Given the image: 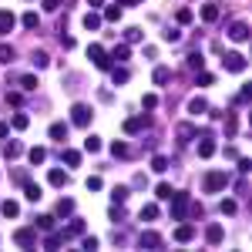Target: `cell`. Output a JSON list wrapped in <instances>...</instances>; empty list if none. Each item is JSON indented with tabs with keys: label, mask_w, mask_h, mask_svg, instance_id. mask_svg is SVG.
Wrapping results in <instances>:
<instances>
[{
	"label": "cell",
	"mask_w": 252,
	"mask_h": 252,
	"mask_svg": "<svg viewBox=\"0 0 252 252\" xmlns=\"http://www.w3.org/2000/svg\"><path fill=\"white\" fill-rule=\"evenodd\" d=\"M225 185H229V172H225V168H215V172H209V175H205V182H202V189H205L209 195L222 192Z\"/></svg>",
	"instance_id": "cell-1"
},
{
	"label": "cell",
	"mask_w": 252,
	"mask_h": 252,
	"mask_svg": "<svg viewBox=\"0 0 252 252\" xmlns=\"http://www.w3.org/2000/svg\"><path fill=\"white\" fill-rule=\"evenodd\" d=\"M168 202H172V222H182V219L189 215V202H192V198H189L185 192H172Z\"/></svg>",
	"instance_id": "cell-2"
},
{
	"label": "cell",
	"mask_w": 252,
	"mask_h": 252,
	"mask_svg": "<svg viewBox=\"0 0 252 252\" xmlns=\"http://www.w3.org/2000/svg\"><path fill=\"white\" fill-rule=\"evenodd\" d=\"M88 61H94L97 71H111V64H115V61L108 58V51H104L101 44H91V47H88Z\"/></svg>",
	"instance_id": "cell-3"
},
{
	"label": "cell",
	"mask_w": 252,
	"mask_h": 252,
	"mask_svg": "<svg viewBox=\"0 0 252 252\" xmlns=\"http://www.w3.org/2000/svg\"><path fill=\"white\" fill-rule=\"evenodd\" d=\"M91 118H94V111H91V104H84V101H78V104L71 108V125H78V128H88Z\"/></svg>",
	"instance_id": "cell-4"
},
{
	"label": "cell",
	"mask_w": 252,
	"mask_h": 252,
	"mask_svg": "<svg viewBox=\"0 0 252 252\" xmlns=\"http://www.w3.org/2000/svg\"><path fill=\"white\" fill-rule=\"evenodd\" d=\"M148 125H152V118H148V115H135V118H128L121 128H125V135H138V131H145Z\"/></svg>",
	"instance_id": "cell-5"
},
{
	"label": "cell",
	"mask_w": 252,
	"mask_h": 252,
	"mask_svg": "<svg viewBox=\"0 0 252 252\" xmlns=\"http://www.w3.org/2000/svg\"><path fill=\"white\" fill-rule=\"evenodd\" d=\"M138 246H141V249H152V252H158L161 246H165V239H161L158 232H152V229H148V232H141V235H138Z\"/></svg>",
	"instance_id": "cell-6"
},
{
	"label": "cell",
	"mask_w": 252,
	"mask_h": 252,
	"mask_svg": "<svg viewBox=\"0 0 252 252\" xmlns=\"http://www.w3.org/2000/svg\"><path fill=\"white\" fill-rule=\"evenodd\" d=\"M222 67H225V71H232V74H242L249 64H246L242 54H235V51H232V54H225V58H222Z\"/></svg>",
	"instance_id": "cell-7"
},
{
	"label": "cell",
	"mask_w": 252,
	"mask_h": 252,
	"mask_svg": "<svg viewBox=\"0 0 252 252\" xmlns=\"http://www.w3.org/2000/svg\"><path fill=\"white\" fill-rule=\"evenodd\" d=\"M14 242H17L20 249H34V246H37V232H34V229H17V232H14Z\"/></svg>",
	"instance_id": "cell-8"
},
{
	"label": "cell",
	"mask_w": 252,
	"mask_h": 252,
	"mask_svg": "<svg viewBox=\"0 0 252 252\" xmlns=\"http://www.w3.org/2000/svg\"><path fill=\"white\" fill-rule=\"evenodd\" d=\"M175 135H178V145H189L192 138H198V128H195L192 121H182V125L175 128Z\"/></svg>",
	"instance_id": "cell-9"
},
{
	"label": "cell",
	"mask_w": 252,
	"mask_h": 252,
	"mask_svg": "<svg viewBox=\"0 0 252 252\" xmlns=\"http://www.w3.org/2000/svg\"><path fill=\"white\" fill-rule=\"evenodd\" d=\"M229 40H235V44H246V40H249V24H246V20H235L232 27H229Z\"/></svg>",
	"instance_id": "cell-10"
},
{
	"label": "cell",
	"mask_w": 252,
	"mask_h": 252,
	"mask_svg": "<svg viewBox=\"0 0 252 252\" xmlns=\"http://www.w3.org/2000/svg\"><path fill=\"white\" fill-rule=\"evenodd\" d=\"M67 131H71V125H67V121H54L47 135H51V141H67Z\"/></svg>",
	"instance_id": "cell-11"
},
{
	"label": "cell",
	"mask_w": 252,
	"mask_h": 252,
	"mask_svg": "<svg viewBox=\"0 0 252 252\" xmlns=\"http://www.w3.org/2000/svg\"><path fill=\"white\" fill-rule=\"evenodd\" d=\"M215 155V141L209 131H202V141H198V158H212Z\"/></svg>",
	"instance_id": "cell-12"
},
{
	"label": "cell",
	"mask_w": 252,
	"mask_h": 252,
	"mask_svg": "<svg viewBox=\"0 0 252 252\" xmlns=\"http://www.w3.org/2000/svg\"><path fill=\"white\" fill-rule=\"evenodd\" d=\"M195 239V225H189L185 219H182V225L175 229V242H192Z\"/></svg>",
	"instance_id": "cell-13"
},
{
	"label": "cell",
	"mask_w": 252,
	"mask_h": 252,
	"mask_svg": "<svg viewBox=\"0 0 252 252\" xmlns=\"http://www.w3.org/2000/svg\"><path fill=\"white\" fill-rule=\"evenodd\" d=\"M47 182H51V185H58V189H64V185L71 182V175L64 172V168H51V172H47Z\"/></svg>",
	"instance_id": "cell-14"
},
{
	"label": "cell",
	"mask_w": 252,
	"mask_h": 252,
	"mask_svg": "<svg viewBox=\"0 0 252 252\" xmlns=\"http://www.w3.org/2000/svg\"><path fill=\"white\" fill-rule=\"evenodd\" d=\"M61 161H64L67 168H78L81 165V152L78 148H64V152H61Z\"/></svg>",
	"instance_id": "cell-15"
},
{
	"label": "cell",
	"mask_w": 252,
	"mask_h": 252,
	"mask_svg": "<svg viewBox=\"0 0 252 252\" xmlns=\"http://www.w3.org/2000/svg\"><path fill=\"white\" fill-rule=\"evenodd\" d=\"M24 198H27V202H40V198H44V189L34 185V182H24Z\"/></svg>",
	"instance_id": "cell-16"
},
{
	"label": "cell",
	"mask_w": 252,
	"mask_h": 252,
	"mask_svg": "<svg viewBox=\"0 0 252 252\" xmlns=\"http://www.w3.org/2000/svg\"><path fill=\"white\" fill-rule=\"evenodd\" d=\"M14 27H17V17L10 10H0V34H10Z\"/></svg>",
	"instance_id": "cell-17"
},
{
	"label": "cell",
	"mask_w": 252,
	"mask_h": 252,
	"mask_svg": "<svg viewBox=\"0 0 252 252\" xmlns=\"http://www.w3.org/2000/svg\"><path fill=\"white\" fill-rule=\"evenodd\" d=\"M27 158H31V165H44V161H47V148H44V145H34V148L27 152Z\"/></svg>",
	"instance_id": "cell-18"
},
{
	"label": "cell",
	"mask_w": 252,
	"mask_h": 252,
	"mask_svg": "<svg viewBox=\"0 0 252 252\" xmlns=\"http://www.w3.org/2000/svg\"><path fill=\"white\" fill-rule=\"evenodd\" d=\"M222 239H225V232H222V225H209V229H205V242H209V246H219Z\"/></svg>",
	"instance_id": "cell-19"
},
{
	"label": "cell",
	"mask_w": 252,
	"mask_h": 252,
	"mask_svg": "<svg viewBox=\"0 0 252 252\" xmlns=\"http://www.w3.org/2000/svg\"><path fill=\"white\" fill-rule=\"evenodd\" d=\"M0 212L7 215V219H17V215H20V202H14V198H7V202H0Z\"/></svg>",
	"instance_id": "cell-20"
},
{
	"label": "cell",
	"mask_w": 252,
	"mask_h": 252,
	"mask_svg": "<svg viewBox=\"0 0 252 252\" xmlns=\"http://www.w3.org/2000/svg\"><path fill=\"white\" fill-rule=\"evenodd\" d=\"M219 14H222V10H219V3H205V7H202V20H205V24H215Z\"/></svg>",
	"instance_id": "cell-21"
},
{
	"label": "cell",
	"mask_w": 252,
	"mask_h": 252,
	"mask_svg": "<svg viewBox=\"0 0 252 252\" xmlns=\"http://www.w3.org/2000/svg\"><path fill=\"white\" fill-rule=\"evenodd\" d=\"M128 195H131V189H128V185H115V189H111V202L125 205V202H128Z\"/></svg>",
	"instance_id": "cell-22"
},
{
	"label": "cell",
	"mask_w": 252,
	"mask_h": 252,
	"mask_svg": "<svg viewBox=\"0 0 252 252\" xmlns=\"http://www.w3.org/2000/svg\"><path fill=\"white\" fill-rule=\"evenodd\" d=\"M121 10H125V7H121V3H111V7H104V14H101V20H111V24H115V20H121Z\"/></svg>",
	"instance_id": "cell-23"
},
{
	"label": "cell",
	"mask_w": 252,
	"mask_h": 252,
	"mask_svg": "<svg viewBox=\"0 0 252 252\" xmlns=\"http://www.w3.org/2000/svg\"><path fill=\"white\" fill-rule=\"evenodd\" d=\"M205 111H209V101L205 97H192L189 101V115H205Z\"/></svg>",
	"instance_id": "cell-24"
},
{
	"label": "cell",
	"mask_w": 252,
	"mask_h": 252,
	"mask_svg": "<svg viewBox=\"0 0 252 252\" xmlns=\"http://www.w3.org/2000/svg\"><path fill=\"white\" fill-rule=\"evenodd\" d=\"M3 155H7L10 161H14V158H20V155H24V145H20V141H7V145H3Z\"/></svg>",
	"instance_id": "cell-25"
},
{
	"label": "cell",
	"mask_w": 252,
	"mask_h": 252,
	"mask_svg": "<svg viewBox=\"0 0 252 252\" xmlns=\"http://www.w3.org/2000/svg\"><path fill=\"white\" fill-rule=\"evenodd\" d=\"M138 215H141V222H155V219H158V205H155V202H148V205H141V212H138Z\"/></svg>",
	"instance_id": "cell-26"
},
{
	"label": "cell",
	"mask_w": 252,
	"mask_h": 252,
	"mask_svg": "<svg viewBox=\"0 0 252 252\" xmlns=\"http://www.w3.org/2000/svg\"><path fill=\"white\" fill-rule=\"evenodd\" d=\"M27 125H31V118L24 115V111H17V115H10V128H14V131H24Z\"/></svg>",
	"instance_id": "cell-27"
},
{
	"label": "cell",
	"mask_w": 252,
	"mask_h": 252,
	"mask_svg": "<svg viewBox=\"0 0 252 252\" xmlns=\"http://www.w3.org/2000/svg\"><path fill=\"white\" fill-rule=\"evenodd\" d=\"M74 235H84V219H74V222L64 229V239H74Z\"/></svg>",
	"instance_id": "cell-28"
},
{
	"label": "cell",
	"mask_w": 252,
	"mask_h": 252,
	"mask_svg": "<svg viewBox=\"0 0 252 252\" xmlns=\"http://www.w3.org/2000/svg\"><path fill=\"white\" fill-rule=\"evenodd\" d=\"M17 84L24 88V91H37V74H20Z\"/></svg>",
	"instance_id": "cell-29"
},
{
	"label": "cell",
	"mask_w": 252,
	"mask_h": 252,
	"mask_svg": "<svg viewBox=\"0 0 252 252\" xmlns=\"http://www.w3.org/2000/svg\"><path fill=\"white\" fill-rule=\"evenodd\" d=\"M61 242H67V239H64V232H54V229H51V235L44 239V249H58Z\"/></svg>",
	"instance_id": "cell-30"
},
{
	"label": "cell",
	"mask_w": 252,
	"mask_h": 252,
	"mask_svg": "<svg viewBox=\"0 0 252 252\" xmlns=\"http://www.w3.org/2000/svg\"><path fill=\"white\" fill-rule=\"evenodd\" d=\"M84 152H88V155H97V152H101V138L88 135V138H84Z\"/></svg>",
	"instance_id": "cell-31"
},
{
	"label": "cell",
	"mask_w": 252,
	"mask_h": 252,
	"mask_svg": "<svg viewBox=\"0 0 252 252\" xmlns=\"http://www.w3.org/2000/svg\"><path fill=\"white\" fill-rule=\"evenodd\" d=\"M58 215H61V219L74 215V198H61V202H58Z\"/></svg>",
	"instance_id": "cell-32"
},
{
	"label": "cell",
	"mask_w": 252,
	"mask_h": 252,
	"mask_svg": "<svg viewBox=\"0 0 252 252\" xmlns=\"http://www.w3.org/2000/svg\"><path fill=\"white\" fill-rule=\"evenodd\" d=\"M128 78H131L128 67H115V64H111V81H115V84H128Z\"/></svg>",
	"instance_id": "cell-33"
},
{
	"label": "cell",
	"mask_w": 252,
	"mask_h": 252,
	"mask_svg": "<svg viewBox=\"0 0 252 252\" xmlns=\"http://www.w3.org/2000/svg\"><path fill=\"white\" fill-rule=\"evenodd\" d=\"M84 27H88V31H97V27H101V14H97V10H88V14H84Z\"/></svg>",
	"instance_id": "cell-34"
},
{
	"label": "cell",
	"mask_w": 252,
	"mask_h": 252,
	"mask_svg": "<svg viewBox=\"0 0 252 252\" xmlns=\"http://www.w3.org/2000/svg\"><path fill=\"white\" fill-rule=\"evenodd\" d=\"M152 81H155V84H168V81H172V71H168V67L161 64V67H155V74H152Z\"/></svg>",
	"instance_id": "cell-35"
},
{
	"label": "cell",
	"mask_w": 252,
	"mask_h": 252,
	"mask_svg": "<svg viewBox=\"0 0 252 252\" xmlns=\"http://www.w3.org/2000/svg\"><path fill=\"white\" fill-rule=\"evenodd\" d=\"M34 222H37V229H40V232H51V229H54V222H58V219H54V215H37V219H34Z\"/></svg>",
	"instance_id": "cell-36"
},
{
	"label": "cell",
	"mask_w": 252,
	"mask_h": 252,
	"mask_svg": "<svg viewBox=\"0 0 252 252\" xmlns=\"http://www.w3.org/2000/svg\"><path fill=\"white\" fill-rule=\"evenodd\" d=\"M185 64H189V67H192V71H202V67H205V58H202V54H198V51H192V54H189V58H185Z\"/></svg>",
	"instance_id": "cell-37"
},
{
	"label": "cell",
	"mask_w": 252,
	"mask_h": 252,
	"mask_svg": "<svg viewBox=\"0 0 252 252\" xmlns=\"http://www.w3.org/2000/svg\"><path fill=\"white\" fill-rule=\"evenodd\" d=\"M24 27H27V31H37V27H40L37 10H27V14H24Z\"/></svg>",
	"instance_id": "cell-38"
},
{
	"label": "cell",
	"mask_w": 252,
	"mask_h": 252,
	"mask_svg": "<svg viewBox=\"0 0 252 252\" xmlns=\"http://www.w3.org/2000/svg\"><path fill=\"white\" fill-rule=\"evenodd\" d=\"M111 155H115V158H128V155H131V148H128L125 141H111Z\"/></svg>",
	"instance_id": "cell-39"
},
{
	"label": "cell",
	"mask_w": 252,
	"mask_h": 252,
	"mask_svg": "<svg viewBox=\"0 0 252 252\" xmlns=\"http://www.w3.org/2000/svg\"><path fill=\"white\" fill-rule=\"evenodd\" d=\"M128 54H131V51H128V44H118L108 58H111V61H128Z\"/></svg>",
	"instance_id": "cell-40"
},
{
	"label": "cell",
	"mask_w": 252,
	"mask_h": 252,
	"mask_svg": "<svg viewBox=\"0 0 252 252\" xmlns=\"http://www.w3.org/2000/svg\"><path fill=\"white\" fill-rule=\"evenodd\" d=\"M152 172H158V175L168 172V158H165V155H155V158H152Z\"/></svg>",
	"instance_id": "cell-41"
},
{
	"label": "cell",
	"mask_w": 252,
	"mask_h": 252,
	"mask_svg": "<svg viewBox=\"0 0 252 252\" xmlns=\"http://www.w3.org/2000/svg\"><path fill=\"white\" fill-rule=\"evenodd\" d=\"M172 192H175V189L168 185V182H158V185H155V195H158V198H165V202L172 198Z\"/></svg>",
	"instance_id": "cell-42"
},
{
	"label": "cell",
	"mask_w": 252,
	"mask_h": 252,
	"mask_svg": "<svg viewBox=\"0 0 252 252\" xmlns=\"http://www.w3.org/2000/svg\"><path fill=\"white\" fill-rule=\"evenodd\" d=\"M34 67H37V71H44V67H47V64H51V58H47V54H44V51H34Z\"/></svg>",
	"instance_id": "cell-43"
},
{
	"label": "cell",
	"mask_w": 252,
	"mask_h": 252,
	"mask_svg": "<svg viewBox=\"0 0 252 252\" xmlns=\"http://www.w3.org/2000/svg\"><path fill=\"white\" fill-rule=\"evenodd\" d=\"M141 37H145V34H141V27H128V31H125V40H128V44H138Z\"/></svg>",
	"instance_id": "cell-44"
},
{
	"label": "cell",
	"mask_w": 252,
	"mask_h": 252,
	"mask_svg": "<svg viewBox=\"0 0 252 252\" xmlns=\"http://www.w3.org/2000/svg\"><path fill=\"white\" fill-rule=\"evenodd\" d=\"M161 40H168V44H178V40H182V31H178V27H168V31L161 34Z\"/></svg>",
	"instance_id": "cell-45"
},
{
	"label": "cell",
	"mask_w": 252,
	"mask_h": 252,
	"mask_svg": "<svg viewBox=\"0 0 252 252\" xmlns=\"http://www.w3.org/2000/svg\"><path fill=\"white\" fill-rule=\"evenodd\" d=\"M14 61V47L10 44H0V64H10Z\"/></svg>",
	"instance_id": "cell-46"
},
{
	"label": "cell",
	"mask_w": 252,
	"mask_h": 252,
	"mask_svg": "<svg viewBox=\"0 0 252 252\" xmlns=\"http://www.w3.org/2000/svg\"><path fill=\"white\" fill-rule=\"evenodd\" d=\"M175 20H178V24H192V20H195V14L189 10V7H182V10L175 14Z\"/></svg>",
	"instance_id": "cell-47"
},
{
	"label": "cell",
	"mask_w": 252,
	"mask_h": 252,
	"mask_svg": "<svg viewBox=\"0 0 252 252\" xmlns=\"http://www.w3.org/2000/svg\"><path fill=\"white\" fill-rule=\"evenodd\" d=\"M249 97H252V84H242V91L235 94V104H246Z\"/></svg>",
	"instance_id": "cell-48"
},
{
	"label": "cell",
	"mask_w": 252,
	"mask_h": 252,
	"mask_svg": "<svg viewBox=\"0 0 252 252\" xmlns=\"http://www.w3.org/2000/svg\"><path fill=\"white\" fill-rule=\"evenodd\" d=\"M84 185H88V192H101V185H104V182H101V175H91Z\"/></svg>",
	"instance_id": "cell-49"
},
{
	"label": "cell",
	"mask_w": 252,
	"mask_h": 252,
	"mask_svg": "<svg viewBox=\"0 0 252 252\" xmlns=\"http://www.w3.org/2000/svg\"><path fill=\"white\" fill-rule=\"evenodd\" d=\"M141 108H145V111H155V108H158V97L155 94H145V97H141Z\"/></svg>",
	"instance_id": "cell-50"
},
{
	"label": "cell",
	"mask_w": 252,
	"mask_h": 252,
	"mask_svg": "<svg viewBox=\"0 0 252 252\" xmlns=\"http://www.w3.org/2000/svg\"><path fill=\"white\" fill-rule=\"evenodd\" d=\"M81 249L94 252V249H97V239H94V235H84V239H81Z\"/></svg>",
	"instance_id": "cell-51"
},
{
	"label": "cell",
	"mask_w": 252,
	"mask_h": 252,
	"mask_svg": "<svg viewBox=\"0 0 252 252\" xmlns=\"http://www.w3.org/2000/svg\"><path fill=\"white\" fill-rule=\"evenodd\" d=\"M212 74H209V71H198V78H195V84H202V88H209V84H212Z\"/></svg>",
	"instance_id": "cell-52"
},
{
	"label": "cell",
	"mask_w": 252,
	"mask_h": 252,
	"mask_svg": "<svg viewBox=\"0 0 252 252\" xmlns=\"http://www.w3.org/2000/svg\"><path fill=\"white\" fill-rule=\"evenodd\" d=\"M219 209H222V215H235V209H239V205H235L232 198H225V202H222Z\"/></svg>",
	"instance_id": "cell-53"
},
{
	"label": "cell",
	"mask_w": 252,
	"mask_h": 252,
	"mask_svg": "<svg viewBox=\"0 0 252 252\" xmlns=\"http://www.w3.org/2000/svg\"><path fill=\"white\" fill-rule=\"evenodd\" d=\"M20 101H24V97H20L17 91H7V104H10V108H20Z\"/></svg>",
	"instance_id": "cell-54"
},
{
	"label": "cell",
	"mask_w": 252,
	"mask_h": 252,
	"mask_svg": "<svg viewBox=\"0 0 252 252\" xmlns=\"http://www.w3.org/2000/svg\"><path fill=\"white\" fill-rule=\"evenodd\" d=\"M252 172V161L249 158H239V175H249Z\"/></svg>",
	"instance_id": "cell-55"
},
{
	"label": "cell",
	"mask_w": 252,
	"mask_h": 252,
	"mask_svg": "<svg viewBox=\"0 0 252 252\" xmlns=\"http://www.w3.org/2000/svg\"><path fill=\"white\" fill-rule=\"evenodd\" d=\"M225 135H235V115H225Z\"/></svg>",
	"instance_id": "cell-56"
},
{
	"label": "cell",
	"mask_w": 252,
	"mask_h": 252,
	"mask_svg": "<svg viewBox=\"0 0 252 252\" xmlns=\"http://www.w3.org/2000/svg\"><path fill=\"white\" fill-rule=\"evenodd\" d=\"M121 219H125V212H121V205L115 202V205H111V222H121Z\"/></svg>",
	"instance_id": "cell-57"
},
{
	"label": "cell",
	"mask_w": 252,
	"mask_h": 252,
	"mask_svg": "<svg viewBox=\"0 0 252 252\" xmlns=\"http://www.w3.org/2000/svg\"><path fill=\"white\" fill-rule=\"evenodd\" d=\"M14 182H17V185H24V182H31V175L20 168V172H14Z\"/></svg>",
	"instance_id": "cell-58"
},
{
	"label": "cell",
	"mask_w": 252,
	"mask_h": 252,
	"mask_svg": "<svg viewBox=\"0 0 252 252\" xmlns=\"http://www.w3.org/2000/svg\"><path fill=\"white\" fill-rule=\"evenodd\" d=\"M58 7H61V0H44V10H51V14H54Z\"/></svg>",
	"instance_id": "cell-59"
},
{
	"label": "cell",
	"mask_w": 252,
	"mask_h": 252,
	"mask_svg": "<svg viewBox=\"0 0 252 252\" xmlns=\"http://www.w3.org/2000/svg\"><path fill=\"white\" fill-rule=\"evenodd\" d=\"M10 135V125H7V121H0V138H7Z\"/></svg>",
	"instance_id": "cell-60"
},
{
	"label": "cell",
	"mask_w": 252,
	"mask_h": 252,
	"mask_svg": "<svg viewBox=\"0 0 252 252\" xmlns=\"http://www.w3.org/2000/svg\"><path fill=\"white\" fill-rule=\"evenodd\" d=\"M121 7H135V3H141V0H118Z\"/></svg>",
	"instance_id": "cell-61"
},
{
	"label": "cell",
	"mask_w": 252,
	"mask_h": 252,
	"mask_svg": "<svg viewBox=\"0 0 252 252\" xmlns=\"http://www.w3.org/2000/svg\"><path fill=\"white\" fill-rule=\"evenodd\" d=\"M101 3H104V0H88V7H91V10H97Z\"/></svg>",
	"instance_id": "cell-62"
}]
</instances>
